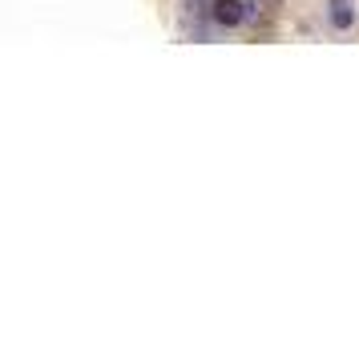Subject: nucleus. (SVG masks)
Segmentation results:
<instances>
[{"mask_svg": "<svg viewBox=\"0 0 359 347\" xmlns=\"http://www.w3.org/2000/svg\"><path fill=\"white\" fill-rule=\"evenodd\" d=\"M331 4H355V0H331Z\"/></svg>", "mask_w": 359, "mask_h": 347, "instance_id": "nucleus-3", "label": "nucleus"}, {"mask_svg": "<svg viewBox=\"0 0 359 347\" xmlns=\"http://www.w3.org/2000/svg\"><path fill=\"white\" fill-rule=\"evenodd\" d=\"M331 25H335V29H351V25H355L351 4H331Z\"/></svg>", "mask_w": 359, "mask_h": 347, "instance_id": "nucleus-2", "label": "nucleus"}, {"mask_svg": "<svg viewBox=\"0 0 359 347\" xmlns=\"http://www.w3.org/2000/svg\"><path fill=\"white\" fill-rule=\"evenodd\" d=\"M243 8L246 4H238V0H214V20H218V25H238V20L246 17Z\"/></svg>", "mask_w": 359, "mask_h": 347, "instance_id": "nucleus-1", "label": "nucleus"}]
</instances>
